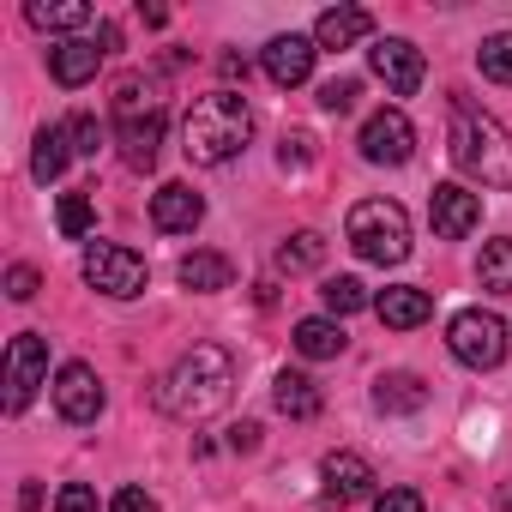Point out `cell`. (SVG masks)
Returning <instances> with one entry per match:
<instances>
[{"label": "cell", "mask_w": 512, "mask_h": 512, "mask_svg": "<svg viewBox=\"0 0 512 512\" xmlns=\"http://www.w3.org/2000/svg\"><path fill=\"white\" fill-rule=\"evenodd\" d=\"M260 446V422H235L229 428V452H253Z\"/></svg>", "instance_id": "obj_37"}, {"label": "cell", "mask_w": 512, "mask_h": 512, "mask_svg": "<svg viewBox=\"0 0 512 512\" xmlns=\"http://www.w3.org/2000/svg\"><path fill=\"white\" fill-rule=\"evenodd\" d=\"M199 217H205V199H199L187 181H169V187L151 193V223H157L163 235H193Z\"/></svg>", "instance_id": "obj_14"}, {"label": "cell", "mask_w": 512, "mask_h": 512, "mask_svg": "<svg viewBox=\"0 0 512 512\" xmlns=\"http://www.w3.org/2000/svg\"><path fill=\"white\" fill-rule=\"evenodd\" d=\"M368 67H374V79H380L392 97H410V91L422 85V73H428L422 49H416V43H404V37H380V43L368 49Z\"/></svg>", "instance_id": "obj_9"}, {"label": "cell", "mask_w": 512, "mask_h": 512, "mask_svg": "<svg viewBox=\"0 0 512 512\" xmlns=\"http://www.w3.org/2000/svg\"><path fill=\"white\" fill-rule=\"evenodd\" d=\"M476 278H482V290H494V296H512V241H506V235L482 247Z\"/></svg>", "instance_id": "obj_27"}, {"label": "cell", "mask_w": 512, "mask_h": 512, "mask_svg": "<svg viewBox=\"0 0 512 512\" xmlns=\"http://www.w3.org/2000/svg\"><path fill=\"white\" fill-rule=\"evenodd\" d=\"M67 139H73V151L97 157V139H103V133H97V121H91V115H73V121H67Z\"/></svg>", "instance_id": "obj_31"}, {"label": "cell", "mask_w": 512, "mask_h": 512, "mask_svg": "<svg viewBox=\"0 0 512 512\" xmlns=\"http://www.w3.org/2000/svg\"><path fill=\"white\" fill-rule=\"evenodd\" d=\"M428 217H434V235H446V241H464V235L482 223V199H476L470 187L446 181V187H434V193H428Z\"/></svg>", "instance_id": "obj_12"}, {"label": "cell", "mask_w": 512, "mask_h": 512, "mask_svg": "<svg viewBox=\"0 0 512 512\" xmlns=\"http://www.w3.org/2000/svg\"><path fill=\"white\" fill-rule=\"evenodd\" d=\"M308 157H314V133H302V127H296V133H284V145H278V163L290 169V163H308Z\"/></svg>", "instance_id": "obj_32"}, {"label": "cell", "mask_w": 512, "mask_h": 512, "mask_svg": "<svg viewBox=\"0 0 512 512\" xmlns=\"http://www.w3.org/2000/svg\"><path fill=\"white\" fill-rule=\"evenodd\" d=\"M344 235L368 266H404L410 260V211L398 199H362L350 211Z\"/></svg>", "instance_id": "obj_4"}, {"label": "cell", "mask_w": 512, "mask_h": 512, "mask_svg": "<svg viewBox=\"0 0 512 512\" xmlns=\"http://www.w3.org/2000/svg\"><path fill=\"white\" fill-rule=\"evenodd\" d=\"M25 19H31L37 31H85L97 13L85 7V0H31V7H25Z\"/></svg>", "instance_id": "obj_23"}, {"label": "cell", "mask_w": 512, "mask_h": 512, "mask_svg": "<svg viewBox=\"0 0 512 512\" xmlns=\"http://www.w3.org/2000/svg\"><path fill=\"white\" fill-rule=\"evenodd\" d=\"M55 512H97V494H91L85 482H67V488L55 494Z\"/></svg>", "instance_id": "obj_33"}, {"label": "cell", "mask_w": 512, "mask_h": 512, "mask_svg": "<svg viewBox=\"0 0 512 512\" xmlns=\"http://www.w3.org/2000/svg\"><path fill=\"white\" fill-rule=\"evenodd\" d=\"M362 157L368 163H410V151H416V127H410V115L404 109H380V115H368L362 121Z\"/></svg>", "instance_id": "obj_8"}, {"label": "cell", "mask_w": 512, "mask_h": 512, "mask_svg": "<svg viewBox=\"0 0 512 512\" xmlns=\"http://www.w3.org/2000/svg\"><path fill=\"white\" fill-rule=\"evenodd\" d=\"M476 67H482V79H494V85H512V31H494V37H482V49H476Z\"/></svg>", "instance_id": "obj_28"}, {"label": "cell", "mask_w": 512, "mask_h": 512, "mask_svg": "<svg viewBox=\"0 0 512 512\" xmlns=\"http://www.w3.org/2000/svg\"><path fill=\"white\" fill-rule=\"evenodd\" d=\"M85 284H91V290H103V296H115V302H133V296H145L151 266L139 260L133 247L97 241V247H85Z\"/></svg>", "instance_id": "obj_6"}, {"label": "cell", "mask_w": 512, "mask_h": 512, "mask_svg": "<svg viewBox=\"0 0 512 512\" xmlns=\"http://www.w3.org/2000/svg\"><path fill=\"white\" fill-rule=\"evenodd\" d=\"M157 151H163V109L121 121V157H127V169H157Z\"/></svg>", "instance_id": "obj_18"}, {"label": "cell", "mask_w": 512, "mask_h": 512, "mask_svg": "<svg viewBox=\"0 0 512 512\" xmlns=\"http://www.w3.org/2000/svg\"><path fill=\"white\" fill-rule=\"evenodd\" d=\"M61 235H73V241L91 235V199H85V193H67V199H61Z\"/></svg>", "instance_id": "obj_30"}, {"label": "cell", "mask_w": 512, "mask_h": 512, "mask_svg": "<svg viewBox=\"0 0 512 512\" xmlns=\"http://www.w3.org/2000/svg\"><path fill=\"white\" fill-rule=\"evenodd\" d=\"M103 55H109L103 43H91V37H67V43H55V49H49V73H55V85L79 91L85 79H97Z\"/></svg>", "instance_id": "obj_15"}, {"label": "cell", "mask_w": 512, "mask_h": 512, "mask_svg": "<svg viewBox=\"0 0 512 512\" xmlns=\"http://www.w3.org/2000/svg\"><path fill=\"white\" fill-rule=\"evenodd\" d=\"M374 314H380L392 332H410V326H422V320L434 314V296L416 290V284H392V290L374 296Z\"/></svg>", "instance_id": "obj_16"}, {"label": "cell", "mask_w": 512, "mask_h": 512, "mask_svg": "<svg viewBox=\"0 0 512 512\" xmlns=\"http://www.w3.org/2000/svg\"><path fill=\"white\" fill-rule=\"evenodd\" d=\"M217 67H223V79H247V61H241V55H223Z\"/></svg>", "instance_id": "obj_38"}, {"label": "cell", "mask_w": 512, "mask_h": 512, "mask_svg": "<svg viewBox=\"0 0 512 512\" xmlns=\"http://www.w3.org/2000/svg\"><path fill=\"white\" fill-rule=\"evenodd\" d=\"M272 404L290 416V422H314L320 410H326V398H320V386L308 380V374H296V368H284L278 380H272Z\"/></svg>", "instance_id": "obj_19"}, {"label": "cell", "mask_w": 512, "mask_h": 512, "mask_svg": "<svg viewBox=\"0 0 512 512\" xmlns=\"http://www.w3.org/2000/svg\"><path fill=\"white\" fill-rule=\"evenodd\" d=\"M37 284H43V278H37V266H13V272H7V296H13V302H31V296H37Z\"/></svg>", "instance_id": "obj_35"}, {"label": "cell", "mask_w": 512, "mask_h": 512, "mask_svg": "<svg viewBox=\"0 0 512 512\" xmlns=\"http://www.w3.org/2000/svg\"><path fill=\"white\" fill-rule=\"evenodd\" d=\"M446 145H452V163L482 181V187H512V133L476 109L470 97H452V127H446Z\"/></svg>", "instance_id": "obj_3"}, {"label": "cell", "mask_w": 512, "mask_h": 512, "mask_svg": "<svg viewBox=\"0 0 512 512\" xmlns=\"http://www.w3.org/2000/svg\"><path fill=\"white\" fill-rule=\"evenodd\" d=\"M175 278H181L193 296H217V290L235 284V266L223 260V253H205V247H199V253H187V260L175 266Z\"/></svg>", "instance_id": "obj_20"}, {"label": "cell", "mask_w": 512, "mask_h": 512, "mask_svg": "<svg viewBox=\"0 0 512 512\" xmlns=\"http://www.w3.org/2000/svg\"><path fill=\"white\" fill-rule=\"evenodd\" d=\"M362 37H374V13H368V7H332V13H320V25H314V43H320V49H356Z\"/></svg>", "instance_id": "obj_17"}, {"label": "cell", "mask_w": 512, "mask_h": 512, "mask_svg": "<svg viewBox=\"0 0 512 512\" xmlns=\"http://www.w3.org/2000/svg\"><path fill=\"white\" fill-rule=\"evenodd\" d=\"M115 512H163V506H157L145 488H121V494H115Z\"/></svg>", "instance_id": "obj_36"}, {"label": "cell", "mask_w": 512, "mask_h": 512, "mask_svg": "<svg viewBox=\"0 0 512 512\" xmlns=\"http://www.w3.org/2000/svg\"><path fill=\"white\" fill-rule=\"evenodd\" d=\"M235 392V362L223 344H193L163 380H157V410L175 422H205L229 404Z\"/></svg>", "instance_id": "obj_1"}, {"label": "cell", "mask_w": 512, "mask_h": 512, "mask_svg": "<svg viewBox=\"0 0 512 512\" xmlns=\"http://www.w3.org/2000/svg\"><path fill=\"white\" fill-rule=\"evenodd\" d=\"M374 512H422V494L416 488H386V494H374Z\"/></svg>", "instance_id": "obj_34"}, {"label": "cell", "mask_w": 512, "mask_h": 512, "mask_svg": "<svg viewBox=\"0 0 512 512\" xmlns=\"http://www.w3.org/2000/svg\"><path fill=\"white\" fill-rule=\"evenodd\" d=\"M247 139H253V109H247L241 91H211V97H199V103L187 109V121H181V151H187V163H199V169H217V163L241 157Z\"/></svg>", "instance_id": "obj_2"}, {"label": "cell", "mask_w": 512, "mask_h": 512, "mask_svg": "<svg viewBox=\"0 0 512 512\" xmlns=\"http://www.w3.org/2000/svg\"><path fill=\"white\" fill-rule=\"evenodd\" d=\"M428 404V386H422V374H380L374 380V410H386V416H410V410H422Z\"/></svg>", "instance_id": "obj_21"}, {"label": "cell", "mask_w": 512, "mask_h": 512, "mask_svg": "<svg viewBox=\"0 0 512 512\" xmlns=\"http://www.w3.org/2000/svg\"><path fill=\"white\" fill-rule=\"evenodd\" d=\"M314 55H320V43L290 31V37H272V43H266L260 67H266V79H272V85H284V91H290V85H308V73H314Z\"/></svg>", "instance_id": "obj_13"}, {"label": "cell", "mask_w": 512, "mask_h": 512, "mask_svg": "<svg viewBox=\"0 0 512 512\" xmlns=\"http://www.w3.org/2000/svg\"><path fill=\"white\" fill-rule=\"evenodd\" d=\"M43 380H49V344H43V332H19L7 344V410L19 416Z\"/></svg>", "instance_id": "obj_7"}, {"label": "cell", "mask_w": 512, "mask_h": 512, "mask_svg": "<svg viewBox=\"0 0 512 512\" xmlns=\"http://www.w3.org/2000/svg\"><path fill=\"white\" fill-rule=\"evenodd\" d=\"M320 302H326V314H332V320L374 308V296H368V284H362V278H326V284H320Z\"/></svg>", "instance_id": "obj_26"}, {"label": "cell", "mask_w": 512, "mask_h": 512, "mask_svg": "<svg viewBox=\"0 0 512 512\" xmlns=\"http://www.w3.org/2000/svg\"><path fill=\"white\" fill-rule=\"evenodd\" d=\"M446 350L464 362V368H500L506 362V320L500 314H488V308H464V314H452V326H446Z\"/></svg>", "instance_id": "obj_5"}, {"label": "cell", "mask_w": 512, "mask_h": 512, "mask_svg": "<svg viewBox=\"0 0 512 512\" xmlns=\"http://www.w3.org/2000/svg\"><path fill=\"white\" fill-rule=\"evenodd\" d=\"M19 506H25V512H37V506H43V488H37V482H25V500H19Z\"/></svg>", "instance_id": "obj_39"}, {"label": "cell", "mask_w": 512, "mask_h": 512, "mask_svg": "<svg viewBox=\"0 0 512 512\" xmlns=\"http://www.w3.org/2000/svg\"><path fill=\"white\" fill-rule=\"evenodd\" d=\"M356 97H362V85H356V79H326V85H320V109H332V115H350V109H356Z\"/></svg>", "instance_id": "obj_29"}, {"label": "cell", "mask_w": 512, "mask_h": 512, "mask_svg": "<svg viewBox=\"0 0 512 512\" xmlns=\"http://www.w3.org/2000/svg\"><path fill=\"white\" fill-rule=\"evenodd\" d=\"M67 157H73L67 127H43V133H37V151H31V175L49 187V181H61V175H67Z\"/></svg>", "instance_id": "obj_24"}, {"label": "cell", "mask_w": 512, "mask_h": 512, "mask_svg": "<svg viewBox=\"0 0 512 512\" xmlns=\"http://www.w3.org/2000/svg\"><path fill=\"white\" fill-rule=\"evenodd\" d=\"M320 266H326V241H320L314 229H302V235H290V241L278 247V272H290V278H296V272H320Z\"/></svg>", "instance_id": "obj_25"}, {"label": "cell", "mask_w": 512, "mask_h": 512, "mask_svg": "<svg viewBox=\"0 0 512 512\" xmlns=\"http://www.w3.org/2000/svg\"><path fill=\"white\" fill-rule=\"evenodd\" d=\"M320 494L332 500V506H356V500H368L374 494V464L362 458V452H326V464H320Z\"/></svg>", "instance_id": "obj_11"}, {"label": "cell", "mask_w": 512, "mask_h": 512, "mask_svg": "<svg viewBox=\"0 0 512 512\" xmlns=\"http://www.w3.org/2000/svg\"><path fill=\"white\" fill-rule=\"evenodd\" d=\"M296 350H302L308 362H332V356H344V350H350V338H344V326H338V320H326V314H320V320H302V326H296Z\"/></svg>", "instance_id": "obj_22"}, {"label": "cell", "mask_w": 512, "mask_h": 512, "mask_svg": "<svg viewBox=\"0 0 512 512\" xmlns=\"http://www.w3.org/2000/svg\"><path fill=\"white\" fill-rule=\"evenodd\" d=\"M55 410H61L73 428H85V422L103 416V380H97L91 362H67V368L55 374Z\"/></svg>", "instance_id": "obj_10"}]
</instances>
